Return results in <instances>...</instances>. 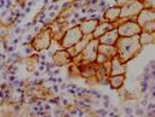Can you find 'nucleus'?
<instances>
[{"label":"nucleus","mask_w":155,"mask_h":117,"mask_svg":"<svg viewBox=\"0 0 155 117\" xmlns=\"http://www.w3.org/2000/svg\"><path fill=\"white\" fill-rule=\"evenodd\" d=\"M98 43H99L98 39H93V37L87 42V45L85 46V48L80 53L81 60H82L81 64H93L96 62V57L98 53V51H97Z\"/></svg>","instance_id":"obj_5"},{"label":"nucleus","mask_w":155,"mask_h":117,"mask_svg":"<svg viewBox=\"0 0 155 117\" xmlns=\"http://www.w3.org/2000/svg\"><path fill=\"white\" fill-rule=\"evenodd\" d=\"M53 74H56V75H57V74H59V69H56V70L53 71Z\"/></svg>","instance_id":"obj_30"},{"label":"nucleus","mask_w":155,"mask_h":117,"mask_svg":"<svg viewBox=\"0 0 155 117\" xmlns=\"http://www.w3.org/2000/svg\"><path fill=\"white\" fill-rule=\"evenodd\" d=\"M96 113L97 115H108V111H107V109L105 110H97Z\"/></svg>","instance_id":"obj_21"},{"label":"nucleus","mask_w":155,"mask_h":117,"mask_svg":"<svg viewBox=\"0 0 155 117\" xmlns=\"http://www.w3.org/2000/svg\"><path fill=\"white\" fill-rule=\"evenodd\" d=\"M144 8V5L140 0H133L124 6H121L120 10V18L119 19H133L140 12V10Z\"/></svg>","instance_id":"obj_4"},{"label":"nucleus","mask_w":155,"mask_h":117,"mask_svg":"<svg viewBox=\"0 0 155 117\" xmlns=\"http://www.w3.org/2000/svg\"><path fill=\"white\" fill-rule=\"evenodd\" d=\"M116 30L119 36H133L138 35L142 31V28L138 25V23L134 19H127L119 25H116Z\"/></svg>","instance_id":"obj_6"},{"label":"nucleus","mask_w":155,"mask_h":117,"mask_svg":"<svg viewBox=\"0 0 155 117\" xmlns=\"http://www.w3.org/2000/svg\"><path fill=\"white\" fill-rule=\"evenodd\" d=\"M109 86L111 89H120L125 82V75H110L108 77Z\"/></svg>","instance_id":"obj_15"},{"label":"nucleus","mask_w":155,"mask_h":117,"mask_svg":"<svg viewBox=\"0 0 155 117\" xmlns=\"http://www.w3.org/2000/svg\"><path fill=\"white\" fill-rule=\"evenodd\" d=\"M108 60H110L105 54H102V53H97V57H96V62L94 63H97V64H103V63H105V62H108Z\"/></svg>","instance_id":"obj_18"},{"label":"nucleus","mask_w":155,"mask_h":117,"mask_svg":"<svg viewBox=\"0 0 155 117\" xmlns=\"http://www.w3.org/2000/svg\"><path fill=\"white\" fill-rule=\"evenodd\" d=\"M147 109H148V110H153V109H154V104H149Z\"/></svg>","instance_id":"obj_28"},{"label":"nucleus","mask_w":155,"mask_h":117,"mask_svg":"<svg viewBox=\"0 0 155 117\" xmlns=\"http://www.w3.org/2000/svg\"><path fill=\"white\" fill-rule=\"evenodd\" d=\"M134 21L138 23V25H139L140 28H142L145 23L151 22V21H155V11H154V8H147V7L142 8L140 12L136 16Z\"/></svg>","instance_id":"obj_8"},{"label":"nucleus","mask_w":155,"mask_h":117,"mask_svg":"<svg viewBox=\"0 0 155 117\" xmlns=\"http://www.w3.org/2000/svg\"><path fill=\"white\" fill-rule=\"evenodd\" d=\"M124 110H125L126 113H132V109H130V107H125Z\"/></svg>","instance_id":"obj_25"},{"label":"nucleus","mask_w":155,"mask_h":117,"mask_svg":"<svg viewBox=\"0 0 155 117\" xmlns=\"http://www.w3.org/2000/svg\"><path fill=\"white\" fill-rule=\"evenodd\" d=\"M103 99L104 100H109V95H103Z\"/></svg>","instance_id":"obj_29"},{"label":"nucleus","mask_w":155,"mask_h":117,"mask_svg":"<svg viewBox=\"0 0 155 117\" xmlns=\"http://www.w3.org/2000/svg\"><path fill=\"white\" fill-rule=\"evenodd\" d=\"M114 28H116V24H115V23L107 22V21L98 22V24L96 25V28H94L93 33L91 34V36H92L93 39H98V37H101L103 34H105L107 31H109V30H111V29H114Z\"/></svg>","instance_id":"obj_9"},{"label":"nucleus","mask_w":155,"mask_h":117,"mask_svg":"<svg viewBox=\"0 0 155 117\" xmlns=\"http://www.w3.org/2000/svg\"><path fill=\"white\" fill-rule=\"evenodd\" d=\"M52 31L48 28H45L42 30H39V33H36V35L33 37V41H31V47L35 52H41V51H45V49H48L51 43H52Z\"/></svg>","instance_id":"obj_2"},{"label":"nucleus","mask_w":155,"mask_h":117,"mask_svg":"<svg viewBox=\"0 0 155 117\" xmlns=\"http://www.w3.org/2000/svg\"><path fill=\"white\" fill-rule=\"evenodd\" d=\"M136 113H137V115H143V110H142V109H137V110H136Z\"/></svg>","instance_id":"obj_27"},{"label":"nucleus","mask_w":155,"mask_h":117,"mask_svg":"<svg viewBox=\"0 0 155 117\" xmlns=\"http://www.w3.org/2000/svg\"><path fill=\"white\" fill-rule=\"evenodd\" d=\"M28 12H30V7H27L25 8V13H28Z\"/></svg>","instance_id":"obj_31"},{"label":"nucleus","mask_w":155,"mask_h":117,"mask_svg":"<svg viewBox=\"0 0 155 117\" xmlns=\"http://www.w3.org/2000/svg\"><path fill=\"white\" fill-rule=\"evenodd\" d=\"M52 88H53V92H54V93H57V94H58V92H59V88H58V87H57V86H53V87H52Z\"/></svg>","instance_id":"obj_26"},{"label":"nucleus","mask_w":155,"mask_h":117,"mask_svg":"<svg viewBox=\"0 0 155 117\" xmlns=\"http://www.w3.org/2000/svg\"><path fill=\"white\" fill-rule=\"evenodd\" d=\"M52 62L56 66H63V65H68L71 63V57L67 49L62 48V49H57L52 54Z\"/></svg>","instance_id":"obj_7"},{"label":"nucleus","mask_w":155,"mask_h":117,"mask_svg":"<svg viewBox=\"0 0 155 117\" xmlns=\"http://www.w3.org/2000/svg\"><path fill=\"white\" fill-rule=\"evenodd\" d=\"M140 104H142L143 106H147V104H148V98H145V99H143V100L140 101Z\"/></svg>","instance_id":"obj_24"},{"label":"nucleus","mask_w":155,"mask_h":117,"mask_svg":"<svg viewBox=\"0 0 155 117\" xmlns=\"http://www.w3.org/2000/svg\"><path fill=\"white\" fill-rule=\"evenodd\" d=\"M126 74V63L121 62L117 55H114L110 59V75H125Z\"/></svg>","instance_id":"obj_10"},{"label":"nucleus","mask_w":155,"mask_h":117,"mask_svg":"<svg viewBox=\"0 0 155 117\" xmlns=\"http://www.w3.org/2000/svg\"><path fill=\"white\" fill-rule=\"evenodd\" d=\"M57 82H58V83H62V78H61V77H58V78H57Z\"/></svg>","instance_id":"obj_32"},{"label":"nucleus","mask_w":155,"mask_h":117,"mask_svg":"<svg viewBox=\"0 0 155 117\" xmlns=\"http://www.w3.org/2000/svg\"><path fill=\"white\" fill-rule=\"evenodd\" d=\"M115 2H116V5L117 6H124V5H126V4H128V2H131V1H133V0H114Z\"/></svg>","instance_id":"obj_20"},{"label":"nucleus","mask_w":155,"mask_h":117,"mask_svg":"<svg viewBox=\"0 0 155 117\" xmlns=\"http://www.w3.org/2000/svg\"><path fill=\"white\" fill-rule=\"evenodd\" d=\"M138 37H139V43L142 47L147 46V45H150V43H154V40H155V33H147V31H140L138 34Z\"/></svg>","instance_id":"obj_16"},{"label":"nucleus","mask_w":155,"mask_h":117,"mask_svg":"<svg viewBox=\"0 0 155 117\" xmlns=\"http://www.w3.org/2000/svg\"><path fill=\"white\" fill-rule=\"evenodd\" d=\"M82 36H84V35H82V33H81V30H80L79 24H78V25H74V27H69V28L64 31L63 36L61 37L59 45H61L62 48L67 49V48L74 46L78 41H80V40L82 39Z\"/></svg>","instance_id":"obj_3"},{"label":"nucleus","mask_w":155,"mask_h":117,"mask_svg":"<svg viewBox=\"0 0 155 117\" xmlns=\"http://www.w3.org/2000/svg\"><path fill=\"white\" fill-rule=\"evenodd\" d=\"M114 46L116 48V55L124 63L133 59L142 51V46L139 43L138 35L119 36Z\"/></svg>","instance_id":"obj_1"},{"label":"nucleus","mask_w":155,"mask_h":117,"mask_svg":"<svg viewBox=\"0 0 155 117\" xmlns=\"http://www.w3.org/2000/svg\"><path fill=\"white\" fill-rule=\"evenodd\" d=\"M98 53L105 54L109 59H111L114 55H116V48L114 45H105V43H98L97 46Z\"/></svg>","instance_id":"obj_14"},{"label":"nucleus","mask_w":155,"mask_h":117,"mask_svg":"<svg viewBox=\"0 0 155 117\" xmlns=\"http://www.w3.org/2000/svg\"><path fill=\"white\" fill-rule=\"evenodd\" d=\"M147 8H154V0H140Z\"/></svg>","instance_id":"obj_19"},{"label":"nucleus","mask_w":155,"mask_h":117,"mask_svg":"<svg viewBox=\"0 0 155 117\" xmlns=\"http://www.w3.org/2000/svg\"><path fill=\"white\" fill-rule=\"evenodd\" d=\"M120 10H121V7L117 6V5L107 7V8L104 10V13H103V18H104V21L115 23V22L120 18Z\"/></svg>","instance_id":"obj_12"},{"label":"nucleus","mask_w":155,"mask_h":117,"mask_svg":"<svg viewBox=\"0 0 155 117\" xmlns=\"http://www.w3.org/2000/svg\"><path fill=\"white\" fill-rule=\"evenodd\" d=\"M142 31H147V33H155V21L148 22L142 27Z\"/></svg>","instance_id":"obj_17"},{"label":"nucleus","mask_w":155,"mask_h":117,"mask_svg":"<svg viewBox=\"0 0 155 117\" xmlns=\"http://www.w3.org/2000/svg\"><path fill=\"white\" fill-rule=\"evenodd\" d=\"M6 51L10 52V53H12V52L15 51V46H7V47H6Z\"/></svg>","instance_id":"obj_22"},{"label":"nucleus","mask_w":155,"mask_h":117,"mask_svg":"<svg viewBox=\"0 0 155 117\" xmlns=\"http://www.w3.org/2000/svg\"><path fill=\"white\" fill-rule=\"evenodd\" d=\"M119 37V34H117V30L116 28L107 31L105 34H103L101 37H98V41L99 43H105V45H115L116 40Z\"/></svg>","instance_id":"obj_13"},{"label":"nucleus","mask_w":155,"mask_h":117,"mask_svg":"<svg viewBox=\"0 0 155 117\" xmlns=\"http://www.w3.org/2000/svg\"><path fill=\"white\" fill-rule=\"evenodd\" d=\"M101 18H88V19H85L82 22L79 23V27H80V30L82 33V35H91L96 28V25L98 24Z\"/></svg>","instance_id":"obj_11"},{"label":"nucleus","mask_w":155,"mask_h":117,"mask_svg":"<svg viewBox=\"0 0 155 117\" xmlns=\"http://www.w3.org/2000/svg\"><path fill=\"white\" fill-rule=\"evenodd\" d=\"M42 110H45V111H47V110H51V106H50V104H45V105H44V107H42Z\"/></svg>","instance_id":"obj_23"}]
</instances>
